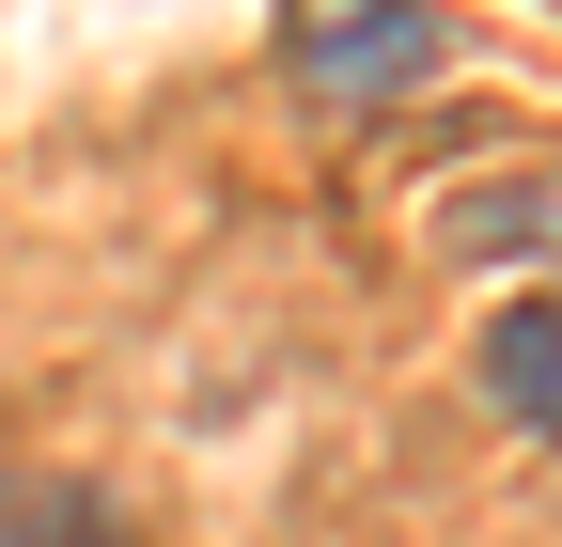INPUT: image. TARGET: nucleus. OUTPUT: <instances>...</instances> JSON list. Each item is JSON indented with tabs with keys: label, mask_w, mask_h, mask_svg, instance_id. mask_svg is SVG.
Here are the masks:
<instances>
[{
	"label": "nucleus",
	"mask_w": 562,
	"mask_h": 547,
	"mask_svg": "<svg viewBox=\"0 0 562 547\" xmlns=\"http://www.w3.org/2000/svg\"><path fill=\"white\" fill-rule=\"evenodd\" d=\"M0 547H125V516L94 485H0Z\"/></svg>",
	"instance_id": "nucleus-3"
},
{
	"label": "nucleus",
	"mask_w": 562,
	"mask_h": 547,
	"mask_svg": "<svg viewBox=\"0 0 562 547\" xmlns=\"http://www.w3.org/2000/svg\"><path fill=\"white\" fill-rule=\"evenodd\" d=\"M422 63H438V16H422V0H344V16H297V79H328V94L422 79Z\"/></svg>",
	"instance_id": "nucleus-1"
},
{
	"label": "nucleus",
	"mask_w": 562,
	"mask_h": 547,
	"mask_svg": "<svg viewBox=\"0 0 562 547\" xmlns=\"http://www.w3.org/2000/svg\"><path fill=\"white\" fill-rule=\"evenodd\" d=\"M484 406L531 423V438H562V298H516L484 328Z\"/></svg>",
	"instance_id": "nucleus-2"
}]
</instances>
